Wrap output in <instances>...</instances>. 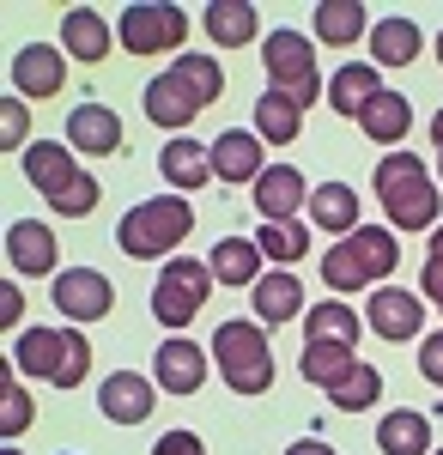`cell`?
I'll return each mask as SVG.
<instances>
[{
  "label": "cell",
  "instance_id": "46",
  "mask_svg": "<svg viewBox=\"0 0 443 455\" xmlns=\"http://www.w3.org/2000/svg\"><path fill=\"white\" fill-rule=\"evenodd\" d=\"M438 182H443V152H438Z\"/></svg>",
  "mask_w": 443,
  "mask_h": 455
},
{
  "label": "cell",
  "instance_id": "31",
  "mask_svg": "<svg viewBox=\"0 0 443 455\" xmlns=\"http://www.w3.org/2000/svg\"><path fill=\"white\" fill-rule=\"evenodd\" d=\"M371 25H376V19H365V6H358V0H322V6H316V43H328V49L358 43Z\"/></svg>",
  "mask_w": 443,
  "mask_h": 455
},
{
  "label": "cell",
  "instance_id": "4",
  "mask_svg": "<svg viewBox=\"0 0 443 455\" xmlns=\"http://www.w3.org/2000/svg\"><path fill=\"white\" fill-rule=\"evenodd\" d=\"M6 358H12V371L43 377V383H55V388H79L85 371H92V347H85L79 328H25Z\"/></svg>",
  "mask_w": 443,
  "mask_h": 455
},
{
  "label": "cell",
  "instance_id": "47",
  "mask_svg": "<svg viewBox=\"0 0 443 455\" xmlns=\"http://www.w3.org/2000/svg\"><path fill=\"white\" fill-rule=\"evenodd\" d=\"M438 61H443V31H438Z\"/></svg>",
  "mask_w": 443,
  "mask_h": 455
},
{
  "label": "cell",
  "instance_id": "28",
  "mask_svg": "<svg viewBox=\"0 0 443 455\" xmlns=\"http://www.w3.org/2000/svg\"><path fill=\"white\" fill-rule=\"evenodd\" d=\"M358 334H365V322L352 304H310L304 315V347H358Z\"/></svg>",
  "mask_w": 443,
  "mask_h": 455
},
{
  "label": "cell",
  "instance_id": "15",
  "mask_svg": "<svg viewBox=\"0 0 443 455\" xmlns=\"http://www.w3.org/2000/svg\"><path fill=\"white\" fill-rule=\"evenodd\" d=\"M79 176L85 171L73 164V146H61V140H31L25 146V182H31L43 201H61Z\"/></svg>",
  "mask_w": 443,
  "mask_h": 455
},
{
  "label": "cell",
  "instance_id": "7",
  "mask_svg": "<svg viewBox=\"0 0 443 455\" xmlns=\"http://www.w3.org/2000/svg\"><path fill=\"white\" fill-rule=\"evenodd\" d=\"M262 68H268V85H273V92H292L304 109L316 104L322 73H316V43H310L304 31H292V25L268 31V43H262Z\"/></svg>",
  "mask_w": 443,
  "mask_h": 455
},
{
  "label": "cell",
  "instance_id": "1",
  "mask_svg": "<svg viewBox=\"0 0 443 455\" xmlns=\"http://www.w3.org/2000/svg\"><path fill=\"white\" fill-rule=\"evenodd\" d=\"M225 98V68L213 61V55H176L171 73H158L152 85H146V116L158 122V128H189L206 104H219Z\"/></svg>",
  "mask_w": 443,
  "mask_h": 455
},
{
  "label": "cell",
  "instance_id": "12",
  "mask_svg": "<svg viewBox=\"0 0 443 455\" xmlns=\"http://www.w3.org/2000/svg\"><path fill=\"white\" fill-rule=\"evenodd\" d=\"M68 85V49H55V43H25L19 55H12V98H55Z\"/></svg>",
  "mask_w": 443,
  "mask_h": 455
},
{
  "label": "cell",
  "instance_id": "49",
  "mask_svg": "<svg viewBox=\"0 0 443 455\" xmlns=\"http://www.w3.org/2000/svg\"><path fill=\"white\" fill-rule=\"evenodd\" d=\"M61 455H73V450H61Z\"/></svg>",
  "mask_w": 443,
  "mask_h": 455
},
{
  "label": "cell",
  "instance_id": "43",
  "mask_svg": "<svg viewBox=\"0 0 443 455\" xmlns=\"http://www.w3.org/2000/svg\"><path fill=\"white\" fill-rule=\"evenodd\" d=\"M286 455H341V450H334V443H322V437H298Z\"/></svg>",
  "mask_w": 443,
  "mask_h": 455
},
{
  "label": "cell",
  "instance_id": "44",
  "mask_svg": "<svg viewBox=\"0 0 443 455\" xmlns=\"http://www.w3.org/2000/svg\"><path fill=\"white\" fill-rule=\"evenodd\" d=\"M431 146H438V152H443V109H438V116H431Z\"/></svg>",
  "mask_w": 443,
  "mask_h": 455
},
{
  "label": "cell",
  "instance_id": "45",
  "mask_svg": "<svg viewBox=\"0 0 443 455\" xmlns=\"http://www.w3.org/2000/svg\"><path fill=\"white\" fill-rule=\"evenodd\" d=\"M431 261H443V225L431 231Z\"/></svg>",
  "mask_w": 443,
  "mask_h": 455
},
{
  "label": "cell",
  "instance_id": "2",
  "mask_svg": "<svg viewBox=\"0 0 443 455\" xmlns=\"http://www.w3.org/2000/svg\"><path fill=\"white\" fill-rule=\"evenodd\" d=\"M376 201L389 212V231H438V176L425 171V158H413V152H389V158H376Z\"/></svg>",
  "mask_w": 443,
  "mask_h": 455
},
{
  "label": "cell",
  "instance_id": "41",
  "mask_svg": "<svg viewBox=\"0 0 443 455\" xmlns=\"http://www.w3.org/2000/svg\"><path fill=\"white\" fill-rule=\"evenodd\" d=\"M19 315H25V291H19V280H6L0 285V328L19 334Z\"/></svg>",
  "mask_w": 443,
  "mask_h": 455
},
{
  "label": "cell",
  "instance_id": "24",
  "mask_svg": "<svg viewBox=\"0 0 443 455\" xmlns=\"http://www.w3.org/2000/svg\"><path fill=\"white\" fill-rule=\"evenodd\" d=\"M206 267H213V280H219V285H243V291H255L262 274H268V261H262L255 237H219L213 255H206Z\"/></svg>",
  "mask_w": 443,
  "mask_h": 455
},
{
  "label": "cell",
  "instance_id": "8",
  "mask_svg": "<svg viewBox=\"0 0 443 455\" xmlns=\"http://www.w3.org/2000/svg\"><path fill=\"white\" fill-rule=\"evenodd\" d=\"M206 291H213V267H206V261H189V255H176L171 267L158 274V285H152V315H158L165 328H189V322L201 315Z\"/></svg>",
  "mask_w": 443,
  "mask_h": 455
},
{
  "label": "cell",
  "instance_id": "16",
  "mask_svg": "<svg viewBox=\"0 0 443 455\" xmlns=\"http://www.w3.org/2000/svg\"><path fill=\"white\" fill-rule=\"evenodd\" d=\"M152 383L165 388V395H195V388L206 383V352L195 347V340L171 334L165 347L152 352Z\"/></svg>",
  "mask_w": 443,
  "mask_h": 455
},
{
  "label": "cell",
  "instance_id": "26",
  "mask_svg": "<svg viewBox=\"0 0 443 455\" xmlns=\"http://www.w3.org/2000/svg\"><path fill=\"white\" fill-rule=\"evenodd\" d=\"M201 25L219 49H243V43L262 36V6H249V0H213L201 12Z\"/></svg>",
  "mask_w": 443,
  "mask_h": 455
},
{
  "label": "cell",
  "instance_id": "6",
  "mask_svg": "<svg viewBox=\"0 0 443 455\" xmlns=\"http://www.w3.org/2000/svg\"><path fill=\"white\" fill-rule=\"evenodd\" d=\"M189 231H195V207H189V195H158V201L128 207V219L116 225V243H122V255H134V261H158V255H171ZM171 261H176V255H171Z\"/></svg>",
  "mask_w": 443,
  "mask_h": 455
},
{
  "label": "cell",
  "instance_id": "37",
  "mask_svg": "<svg viewBox=\"0 0 443 455\" xmlns=\"http://www.w3.org/2000/svg\"><path fill=\"white\" fill-rule=\"evenodd\" d=\"M25 128H31L25 98H0V146H6V152H19V146H25Z\"/></svg>",
  "mask_w": 443,
  "mask_h": 455
},
{
  "label": "cell",
  "instance_id": "19",
  "mask_svg": "<svg viewBox=\"0 0 443 455\" xmlns=\"http://www.w3.org/2000/svg\"><path fill=\"white\" fill-rule=\"evenodd\" d=\"M61 49H68L73 61L98 68V61H109V49H116V25L103 12H92V6H73V12H61Z\"/></svg>",
  "mask_w": 443,
  "mask_h": 455
},
{
  "label": "cell",
  "instance_id": "3",
  "mask_svg": "<svg viewBox=\"0 0 443 455\" xmlns=\"http://www.w3.org/2000/svg\"><path fill=\"white\" fill-rule=\"evenodd\" d=\"M395 261H401V243H395V231H383V225H358L352 237L322 255V285L328 291H365V285H383L395 274Z\"/></svg>",
  "mask_w": 443,
  "mask_h": 455
},
{
  "label": "cell",
  "instance_id": "50",
  "mask_svg": "<svg viewBox=\"0 0 443 455\" xmlns=\"http://www.w3.org/2000/svg\"><path fill=\"white\" fill-rule=\"evenodd\" d=\"M438 455H443V450H438Z\"/></svg>",
  "mask_w": 443,
  "mask_h": 455
},
{
  "label": "cell",
  "instance_id": "10",
  "mask_svg": "<svg viewBox=\"0 0 443 455\" xmlns=\"http://www.w3.org/2000/svg\"><path fill=\"white\" fill-rule=\"evenodd\" d=\"M365 322H371L376 340H419V328H425V298H413L407 285H376L371 298H365Z\"/></svg>",
  "mask_w": 443,
  "mask_h": 455
},
{
  "label": "cell",
  "instance_id": "25",
  "mask_svg": "<svg viewBox=\"0 0 443 455\" xmlns=\"http://www.w3.org/2000/svg\"><path fill=\"white\" fill-rule=\"evenodd\" d=\"M376 98H383V68H376V61H346V68L328 79V104L341 109V116H352V122H358Z\"/></svg>",
  "mask_w": 443,
  "mask_h": 455
},
{
  "label": "cell",
  "instance_id": "11",
  "mask_svg": "<svg viewBox=\"0 0 443 455\" xmlns=\"http://www.w3.org/2000/svg\"><path fill=\"white\" fill-rule=\"evenodd\" d=\"M49 304L68 315V322H98L116 304V285L98 267H68V274H55V285H49Z\"/></svg>",
  "mask_w": 443,
  "mask_h": 455
},
{
  "label": "cell",
  "instance_id": "42",
  "mask_svg": "<svg viewBox=\"0 0 443 455\" xmlns=\"http://www.w3.org/2000/svg\"><path fill=\"white\" fill-rule=\"evenodd\" d=\"M419 298L443 310V261H431V255H425V267H419Z\"/></svg>",
  "mask_w": 443,
  "mask_h": 455
},
{
  "label": "cell",
  "instance_id": "33",
  "mask_svg": "<svg viewBox=\"0 0 443 455\" xmlns=\"http://www.w3.org/2000/svg\"><path fill=\"white\" fill-rule=\"evenodd\" d=\"M255 249H262V261H279V267L304 261V255H310V219H279V225H262V231H255Z\"/></svg>",
  "mask_w": 443,
  "mask_h": 455
},
{
  "label": "cell",
  "instance_id": "13",
  "mask_svg": "<svg viewBox=\"0 0 443 455\" xmlns=\"http://www.w3.org/2000/svg\"><path fill=\"white\" fill-rule=\"evenodd\" d=\"M98 407H103V419H109V425H146V419H152V407H158V383L140 377V371H116V377H103Z\"/></svg>",
  "mask_w": 443,
  "mask_h": 455
},
{
  "label": "cell",
  "instance_id": "38",
  "mask_svg": "<svg viewBox=\"0 0 443 455\" xmlns=\"http://www.w3.org/2000/svg\"><path fill=\"white\" fill-rule=\"evenodd\" d=\"M49 207L61 212V219H85V212L98 207V176L85 171V176H79V182L68 188V195H61V201H49Z\"/></svg>",
  "mask_w": 443,
  "mask_h": 455
},
{
  "label": "cell",
  "instance_id": "22",
  "mask_svg": "<svg viewBox=\"0 0 443 455\" xmlns=\"http://www.w3.org/2000/svg\"><path fill=\"white\" fill-rule=\"evenodd\" d=\"M158 171L171 182V195H195V188L213 182V146L176 134V140H165V152H158Z\"/></svg>",
  "mask_w": 443,
  "mask_h": 455
},
{
  "label": "cell",
  "instance_id": "39",
  "mask_svg": "<svg viewBox=\"0 0 443 455\" xmlns=\"http://www.w3.org/2000/svg\"><path fill=\"white\" fill-rule=\"evenodd\" d=\"M419 377L443 388V328H438V334H425V340H419Z\"/></svg>",
  "mask_w": 443,
  "mask_h": 455
},
{
  "label": "cell",
  "instance_id": "36",
  "mask_svg": "<svg viewBox=\"0 0 443 455\" xmlns=\"http://www.w3.org/2000/svg\"><path fill=\"white\" fill-rule=\"evenodd\" d=\"M352 364H358V352H352V347H304V358H298L304 383H316V388H334Z\"/></svg>",
  "mask_w": 443,
  "mask_h": 455
},
{
  "label": "cell",
  "instance_id": "9",
  "mask_svg": "<svg viewBox=\"0 0 443 455\" xmlns=\"http://www.w3.org/2000/svg\"><path fill=\"white\" fill-rule=\"evenodd\" d=\"M182 36H189V19H182V6H165V0L128 6L122 25H116V43L128 55H171Z\"/></svg>",
  "mask_w": 443,
  "mask_h": 455
},
{
  "label": "cell",
  "instance_id": "29",
  "mask_svg": "<svg viewBox=\"0 0 443 455\" xmlns=\"http://www.w3.org/2000/svg\"><path fill=\"white\" fill-rule=\"evenodd\" d=\"M255 134H262L268 146H292L298 134H304V104H298L292 92H273L268 85V92L255 98Z\"/></svg>",
  "mask_w": 443,
  "mask_h": 455
},
{
  "label": "cell",
  "instance_id": "23",
  "mask_svg": "<svg viewBox=\"0 0 443 455\" xmlns=\"http://www.w3.org/2000/svg\"><path fill=\"white\" fill-rule=\"evenodd\" d=\"M419 49H425V31H419V19H407V12H383L371 25V61L376 68H413Z\"/></svg>",
  "mask_w": 443,
  "mask_h": 455
},
{
  "label": "cell",
  "instance_id": "27",
  "mask_svg": "<svg viewBox=\"0 0 443 455\" xmlns=\"http://www.w3.org/2000/svg\"><path fill=\"white\" fill-rule=\"evenodd\" d=\"M310 225L316 231H334V243L352 237L365 219H358V188H346V182H322L316 195H310Z\"/></svg>",
  "mask_w": 443,
  "mask_h": 455
},
{
  "label": "cell",
  "instance_id": "32",
  "mask_svg": "<svg viewBox=\"0 0 443 455\" xmlns=\"http://www.w3.org/2000/svg\"><path fill=\"white\" fill-rule=\"evenodd\" d=\"M358 128H365V140H376V146H395L401 134L413 128V104L401 98V92H383L365 116H358Z\"/></svg>",
  "mask_w": 443,
  "mask_h": 455
},
{
  "label": "cell",
  "instance_id": "48",
  "mask_svg": "<svg viewBox=\"0 0 443 455\" xmlns=\"http://www.w3.org/2000/svg\"><path fill=\"white\" fill-rule=\"evenodd\" d=\"M0 455H19V450H0Z\"/></svg>",
  "mask_w": 443,
  "mask_h": 455
},
{
  "label": "cell",
  "instance_id": "40",
  "mask_svg": "<svg viewBox=\"0 0 443 455\" xmlns=\"http://www.w3.org/2000/svg\"><path fill=\"white\" fill-rule=\"evenodd\" d=\"M152 455H206V443L195 431H165V437L152 443Z\"/></svg>",
  "mask_w": 443,
  "mask_h": 455
},
{
  "label": "cell",
  "instance_id": "14",
  "mask_svg": "<svg viewBox=\"0 0 443 455\" xmlns=\"http://www.w3.org/2000/svg\"><path fill=\"white\" fill-rule=\"evenodd\" d=\"M255 212H262V225H279V219H298L310 212V182L298 164H268L262 182H255Z\"/></svg>",
  "mask_w": 443,
  "mask_h": 455
},
{
  "label": "cell",
  "instance_id": "18",
  "mask_svg": "<svg viewBox=\"0 0 443 455\" xmlns=\"http://www.w3.org/2000/svg\"><path fill=\"white\" fill-rule=\"evenodd\" d=\"M262 171H268V140H262V134L231 128V134L213 140V176H219V182H249V188H255Z\"/></svg>",
  "mask_w": 443,
  "mask_h": 455
},
{
  "label": "cell",
  "instance_id": "35",
  "mask_svg": "<svg viewBox=\"0 0 443 455\" xmlns=\"http://www.w3.org/2000/svg\"><path fill=\"white\" fill-rule=\"evenodd\" d=\"M328 401H334V407H341V413H365V407H376V401H383V377H376L371 364H365V358H358V364H352V371H346L341 383L328 388Z\"/></svg>",
  "mask_w": 443,
  "mask_h": 455
},
{
  "label": "cell",
  "instance_id": "20",
  "mask_svg": "<svg viewBox=\"0 0 443 455\" xmlns=\"http://www.w3.org/2000/svg\"><path fill=\"white\" fill-rule=\"evenodd\" d=\"M249 304H255V322H262V328H286V322L310 315V310H304V280H298L292 267L262 274V285L249 291Z\"/></svg>",
  "mask_w": 443,
  "mask_h": 455
},
{
  "label": "cell",
  "instance_id": "5",
  "mask_svg": "<svg viewBox=\"0 0 443 455\" xmlns=\"http://www.w3.org/2000/svg\"><path fill=\"white\" fill-rule=\"evenodd\" d=\"M213 358H219V377L231 395H268L273 388V347H268V328L255 315H238V322H219L213 334Z\"/></svg>",
  "mask_w": 443,
  "mask_h": 455
},
{
  "label": "cell",
  "instance_id": "34",
  "mask_svg": "<svg viewBox=\"0 0 443 455\" xmlns=\"http://www.w3.org/2000/svg\"><path fill=\"white\" fill-rule=\"evenodd\" d=\"M36 407L31 395H25V383H19V371H12V358H0V437L12 443L19 431H31Z\"/></svg>",
  "mask_w": 443,
  "mask_h": 455
},
{
  "label": "cell",
  "instance_id": "17",
  "mask_svg": "<svg viewBox=\"0 0 443 455\" xmlns=\"http://www.w3.org/2000/svg\"><path fill=\"white\" fill-rule=\"evenodd\" d=\"M55 231L43 225V219H19V225H6V261H12V274H25V280H43V274H55Z\"/></svg>",
  "mask_w": 443,
  "mask_h": 455
},
{
  "label": "cell",
  "instance_id": "21",
  "mask_svg": "<svg viewBox=\"0 0 443 455\" xmlns=\"http://www.w3.org/2000/svg\"><path fill=\"white\" fill-rule=\"evenodd\" d=\"M68 146H73V152H85V158H109V152H122V116L103 109V104L68 109Z\"/></svg>",
  "mask_w": 443,
  "mask_h": 455
},
{
  "label": "cell",
  "instance_id": "30",
  "mask_svg": "<svg viewBox=\"0 0 443 455\" xmlns=\"http://www.w3.org/2000/svg\"><path fill=\"white\" fill-rule=\"evenodd\" d=\"M376 450L383 455H438L431 450V419L413 413V407L383 413V425H376Z\"/></svg>",
  "mask_w": 443,
  "mask_h": 455
}]
</instances>
